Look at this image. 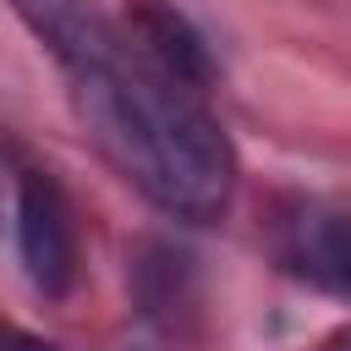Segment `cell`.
Instances as JSON below:
<instances>
[{
  "instance_id": "cell-1",
  "label": "cell",
  "mask_w": 351,
  "mask_h": 351,
  "mask_svg": "<svg viewBox=\"0 0 351 351\" xmlns=\"http://www.w3.org/2000/svg\"><path fill=\"white\" fill-rule=\"evenodd\" d=\"M33 38L60 60L71 104L115 170L176 219H219L236 192V154L203 88L154 60L126 16L93 0H11Z\"/></svg>"
},
{
  "instance_id": "cell-2",
  "label": "cell",
  "mask_w": 351,
  "mask_h": 351,
  "mask_svg": "<svg viewBox=\"0 0 351 351\" xmlns=\"http://www.w3.org/2000/svg\"><path fill=\"white\" fill-rule=\"evenodd\" d=\"M16 252L44 296H66L77 280V230L60 186L38 170L16 176Z\"/></svg>"
},
{
  "instance_id": "cell-3",
  "label": "cell",
  "mask_w": 351,
  "mask_h": 351,
  "mask_svg": "<svg viewBox=\"0 0 351 351\" xmlns=\"http://www.w3.org/2000/svg\"><path fill=\"white\" fill-rule=\"evenodd\" d=\"M274 252L296 280L351 296V214L324 203H296L274 225Z\"/></svg>"
},
{
  "instance_id": "cell-4",
  "label": "cell",
  "mask_w": 351,
  "mask_h": 351,
  "mask_svg": "<svg viewBox=\"0 0 351 351\" xmlns=\"http://www.w3.org/2000/svg\"><path fill=\"white\" fill-rule=\"evenodd\" d=\"M0 351H60V346L44 340V335H33V329H22L16 318L0 313Z\"/></svg>"
},
{
  "instance_id": "cell-5",
  "label": "cell",
  "mask_w": 351,
  "mask_h": 351,
  "mask_svg": "<svg viewBox=\"0 0 351 351\" xmlns=\"http://www.w3.org/2000/svg\"><path fill=\"white\" fill-rule=\"evenodd\" d=\"M346 351H351V340H346Z\"/></svg>"
}]
</instances>
